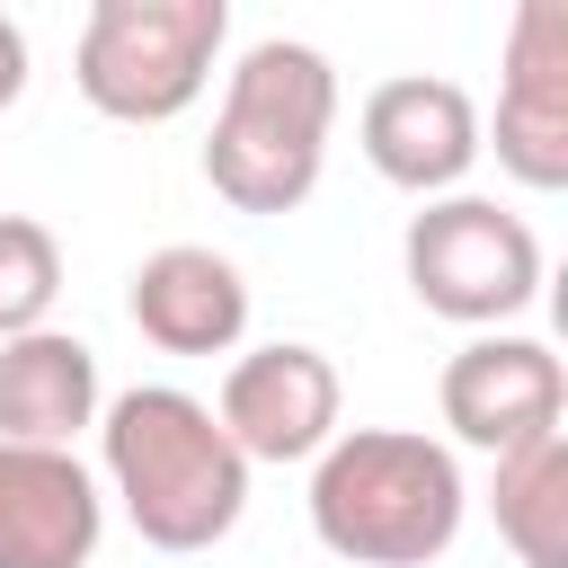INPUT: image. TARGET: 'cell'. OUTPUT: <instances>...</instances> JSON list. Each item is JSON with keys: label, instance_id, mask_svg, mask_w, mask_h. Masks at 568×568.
<instances>
[{"label": "cell", "instance_id": "1", "mask_svg": "<svg viewBox=\"0 0 568 568\" xmlns=\"http://www.w3.org/2000/svg\"><path fill=\"white\" fill-rule=\"evenodd\" d=\"M98 435H106V479L151 550H213L240 524L248 462L231 453V435L213 426V408L195 390L133 382Z\"/></svg>", "mask_w": 568, "mask_h": 568}, {"label": "cell", "instance_id": "2", "mask_svg": "<svg viewBox=\"0 0 568 568\" xmlns=\"http://www.w3.org/2000/svg\"><path fill=\"white\" fill-rule=\"evenodd\" d=\"M311 532L355 568H426L462 532V470L435 435L355 426L311 470Z\"/></svg>", "mask_w": 568, "mask_h": 568}, {"label": "cell", "instance_id": "3", "mask_svg": "<svg viewBox=\"0 0 568 568\" xmlns=\"http://www.w3.org/2000/svg\"><path fill=\"white\" fill-rule=\"evenodd\" d=\"M328 124H337V71L320 44L266 36L240 53L213 142H204V178L231 213H293L320 186L328 160Z\"/></svg>", "mask_w": 568, "mask_h": 568}, {"label": "cell", "instance_id": "4", "mask_svg": "<svg viewBox=\"0 0 568 568\" xmlns=\"http://www.w3.org/2000/svg\"><path fill=\"white\" fill-rule=\"evenodd\" d=\"M222 36H231L222 0H98L80 27L71 80L115 124H169L204 98Z\"/></svg>", "mask_w": 568, "mask_h": 568}, {"label": "cell", "instance_id": "5", "mask_svg": "<svg viewBox=\"0 0 568 568\" xmlns=\"http://www.w3.org/2000/svg\"><path fill=\"white\" fill-rule=\"evenodd\" d=\"M399 257H408V293L435 320H462V328H497L541 293V240L524 231V213H506L488 195L426 204L408 222Z\"/></svg>", "mask_w": 568, "mask_h": 568}, {"label": "cell", "instance_id": "6", "mask_svg": "<svg viewBox=\"0 0 568 568\" xmlns=\"http://www.w3.org/2000/svg\"><path fill=\"white\" fill-rule=\"evenodd\" d=\"M213 426L231 435L240 462H311L337 444V364L320 346H257L222 373Z\"/></svg>", "mask_w": 568, "mask_h": 568}, {"label": "cell", "instance_id": "7", "mask_svg": "<svg viewBox=\"0 0 568 568\" xmlns=\"http://www.w3.org/2000/svg\"><path fill=\"white\" fill-rule=\"evenodd\" d=\"M497 169L515 186H568V9L524 0L506 27V89H497Z\"/></svg>", "mask_w": 568, "mask_h": 568}, {"label": "cell", "instance_id": "8", "mask_svg": "<svg viewBox=\"0 0 568 568\" xmlns=\"http://www.w3.org/2000/svg\"><path fill=\"white\" fill-rule=\"evenodd\" d=\"M559 417H568V373L541 337H470L444 364V426L479 453L559 435Z\"/></svg>", "mask_w": 568, "mask_h": 568}, {"label": "cell", "instance_id": "9", "mask_svg": "<svg viewBox=\"0 0 568 568\" xmlns=\"http://www.w3.org/2000/svg\"><path fill=\"white\" fill-rule=\"evenodd\" d=\"M364 133V160L408 186V195H444L462 186V169L479 160V106L462 80H435V71H408V80H382L355 115Z\"/></svg>", "mask_w": 568, "mask_h": 568}, {"label": "cell", "instance_id": "10", "mask_svg": "<svg viewBox=\"0 0 568 568\" xmlns=\"http://www.w3.org/2000/svg\"><path fill=\"white\" fill-rule=\"evenodd\" d=\"M98 488L53 444H0V568H89Z\"/></svg>", "mask_w": 568, "mask_h": 568}, {"label": "cell", "instance_id": "11", "mask_svg": "<svg viewBox=\"0 0 568 568\" xmlns=\"http://www.w3.org/2000/svg\"><path fill=\"white\" fill-rule=\"evenodd\" d=\"M133 328L160 346V355H231L240 328H248V284L231 257L213 248H151L133 266V293H124Z\"/></svg>", "mask_w": 568, "mask_h": 568}, {"label": "cell", "instance_id": "12", "mask_svg": "<svg viewBox=\"0 0 568 568\" xmlns=\"http://www.w3.org/2000/svg\"><path fill=\"white\" fill-rule=\"evenodd\" d=\"M98 417V355L62 328H27L0 346V444H53L71 453V435Z\"/></svg>", "mask_w": 568, "mask_h": 568}, {"label": "cell", "instance_id": "13", "mask_svg": "<svg viewBox=\"0 0 568 568\" xmlns=\"http://www.w3.org/2000/svg\"><path fill=\"white\" fill-rule=\"evenodd\" d=\"M497 532L524 568H568V435L497 453Z\"/></svg>", "mask_w": 568, "mask_h": 568}, {"label": "cell", "instance_id": "14", "mask_svg": "<svg viewBox=\"0 0 568 568\" xmlns=\"http://www.w3.org/2000/svg\"><path fill=\"white\" fill-rule=\"evenodd\" d=\"M53 293H62V248H53V231L27 222V213H0V346L27 337V328H44Z\"/></svg>", "mask_w": 568, "mask_h": 568}, {"label": "cell", "instance_id": "15", "mask_svg": "<svg viewBox=\"0 0 568 568\" xmlns=\"http://www.w3.org/2000/svg\"><path fill=\"white\" fill-rule=\"evenodd\" d=\"M27 89V36H18V18H0V106Z\"/></svg>", "mask_w": 568, "mask_h": 568}]
</instances>
